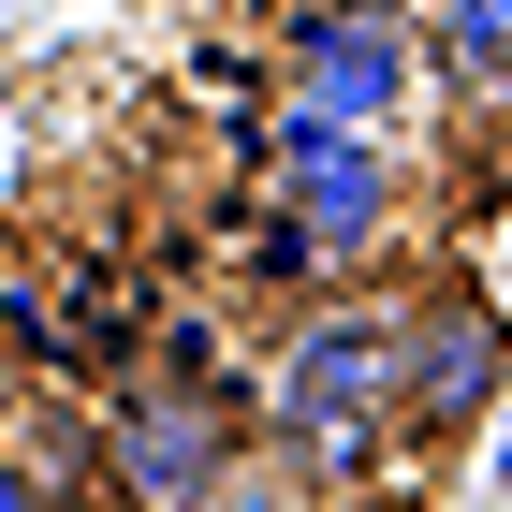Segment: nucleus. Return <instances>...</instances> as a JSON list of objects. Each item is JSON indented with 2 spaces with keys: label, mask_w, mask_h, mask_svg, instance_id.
<instances>
[{
  "label": "nucleus",
  "mask_w": 512,
  "mask_h": 512,
  "mask_svg": "<svg viewBox=\"0 0 512 512\" xmlns=\"http://www.w3.org/2000/svg\"><path fill=\"white\" fill-rule=\"evenodd\" d=\"M249 454H278V469H308L322 498L337 483H366L395 454V366H381V308H308L293 337H278L264 366V439Z\"/></svg>",
  "instance_id": "1"
},
{
  "label": "nucleus",
  "mask_w": 512,
  "mask_h": 512,
  "mask_svg": "<svg viewBox=\"0 0 512 512\" xmlns=\"http://www.w3.org/2000/svg\"><path fill=\"white\" fill-rule=\"evenodd\" d=\"M264 205H278V249H293V278H352V264H381V249H395V220H410L395 132L278 118V147H264Z\"/></svg>",
  "instance_id": "2"
},
{
  "label": "nucleus",
  "mask_w": 512,
  "mask_h": 512,
  "mask_svg": "<svg viewBox=\"0 0 512 512\" xmlns=\"http://www.w3.org/2000/svg\"><path fill=\"white\" fill-rule=\"evenodd\" d=\"M381 366H395V439H454V425L498 410L512 322L483 308V293H454V278H425V293H395V308H381Z\"/></svg>",
  "instance_id": "3"
},
{
  "label": "nucleus",
  "mask_w": 512,
  "mask_h": 512,
  "mask_svg": "<svg viewBox=\"0 0 512 512\" xmlns=\"http://www.w3.org/2000/svg\"><path fill=\"white\" fill-rule=\"evenodd\" d=\"M425 103V44L381 0H322L278 30V118H337V132H395Z\"/></svg>",
  "instance_id": "4"
},
{
  "label": "nucleus",
  "mask_w": 512,
  "mask_h": 512,
  "mask_svg": "<svg viewBox=\"0 0 512 512\" xmlns=\"http://www.w3.org/2000/svg\"><path fill=\"white\" fill-rule=\"evenodd\" d=\"M235 454H249V425H235L205 381H147V395H118V410L88 425V483L132 498V512H191Z\"/></svg>",
  "instance_id": "5"
},
{
  "label": "nucleus",
  "mask_w": 512,
  "mask_h": 512,
  "mask_svg": "<svg viewBox=\"0 0 512 512\" xmlns=\"http://www.w3.org/2000/svg\"><path fill=\"white\" fill-rule=\"evenodd\" d=\"M454 88H512V0H439V59Z\"/></svg>",
  "instance_id": "6"
},
{
  "label": "nucleus",
  "mask_w": 512,
  "mask_h": 512,
  "mask_svg": "<svg viewBox=\"0 0 512 512\" xmlns=\"http://www.w3.org/2000/svg\"><path fill=\"white\" fill-rule=\"evenodd\" d=\"M191 512H322V483H308V469H278V454H235V469L205 483Z\"/></svg>",
  "instance_id": "7"
},
{
  "label": "nucleus",
  "mask_w": 512,
  "mask_h": 512,
  "mask_svg": "<svg viewBox=\"0 0 512 512\" xmlns=\"http://www.w3.org/2000/svg\"><path fill=\"white\" fill-rule=\"evenodd\" d=\"M59 512H132V498H103V483H59Z\"/></svg>",
  "instance_id": "8"
}]
</instances>
